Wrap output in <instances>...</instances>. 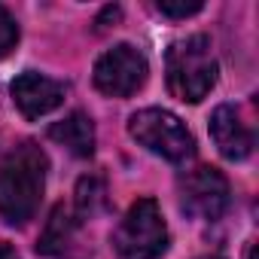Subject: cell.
Listing matches in <instances>:
<instances>
[{"label": "cell", "instance_id": "6da1fadb", "mask_svg": "<svg viewBox=\"0 0 259 259\" xmlns=\"http://www.w3.org/2000/svg\"><path fill=\"white\" fill-rule=\"evenodd\" d=\"M46 186V153L25 141L0 162V217L10 226H25L40 201Z\"/></svg>", "mask_w": 259, "mask_h": 259}, {"label": "cell", "instance_id": "7a4b0ae2", "mask_svg": "<svg viewBox=\"0 0 259 259\" xmlns=\"http://www.w3.org/2000/svg\"><path fill=\"white\" fill-rule=\"evenodd\" d=\"M217 58L204 34L177 40L168 49V89L183 104H198L217 85Z\"/></svg>", "mask_w": 259, "mask_h": 259}, {"label": "cell", "instance_id": "3957f363", "mask_svg": "<svg viewBox=\"0 0 259 259\" xmlns=\"http://www.w3.org/2000/svg\"><path fill=\"white\" fill-rule=\"evenodd\" d=\"M113 247L119 259H159L168 250V226L156 198H138L122 217Z\"/></svg>", "mask_w": 259, "mask_h": 259}, {"label": "cell", "instance_id": "277c9868", "mask_svg": "<svg viewBox=\"0 0 259 259\" xmlns=\"http://www.w3.org/2000/svg\"><path fill=\"white\" fill-rule=\"evenodd\" d=\"M128 135H132L141 147H147L150 153L162 156L171 165H183L195 153V141L189 135V128L174 113H168L162 107L138 110L132 119H128Z\"/></svg>", "mask_w": 259, "mask_h": 259}, {"label": "cell", "instance_id": "5b68a950", "mask_svg": "<svg viewBox=\"0 0 259 259\" xmlns=\"http://www.w3.org/2000/svg\"><path fill=\"white\" fill-rule=\"evenodd\" d=\"M147 58L141 49L119 43L95 61V89L110 98H128L147 82Z\"/></svg>", "mask_w": 259, "mask_h": 259}, {"label": "cell", "instance_id": "8992f818", "mask_svg": "<svg viewBox=\"0 0 259 259\" xmlns=\"http://www.w3.org/2000/svg\"><path fill=\"white\" fill-rule=\"evenodd\" d=\"M229 201H232L229 180L217 168L201 165L180 180V204L186 213L198 220H220L229 210Z\"/></svg>", "mask_w": 259, "mask_h": 259}, {"label": "cell", "instance_id": "52a82bcc", "mask_svg": "<svg viewBox=\"0 0 259 259\" xmlns=\"http://www.w3.org/2000/svg\"><path fill=\"white\" fill-rule=\"evenodd\" d=\"M64 95H67L64 82H58L52 76H43L37 70H25L13 82V101H16V107L22 110L25 119H40V116L52 113L55 107L64 104Z\"/></svg>", "mask_w": 259, "mask_h": 259}, {"label": "cell", "instance_id": "ba28073f", "mask_svg": "<svg viewBox=\"0 0 259 259\" xmlns=\"http://www.w3.org/2000/svg\"><path fill=\"white\" fill-rule=\"evenodd\" d=\"M210 138L217 144V150L232 159V162H241L253 153V135L250 128L241 122V113L232 107V104H220L210 116Z\"/></svg>", "mask_w": 259, "mask_h": 259}, {"label": "cell", "instance_id": "9c48e42d", "mask_svg": "<svg viewBox=\"0 0 259 259\" xmlns=\"http://www.w3.org/2000/svg\"><path fill=\"white\" fill-rule=\"evenodd\" d=\"M49 138L61 144L67 153H73L76 159H89L95 153V125L82 110H73L61 122H55L49 128Z\"/></svg>", "mask_w": 259, "mask_h": 259}, {"label": "cell", "instance_id": "30bf717a", "mask_svg": "<svg viewBox=\"0 0 259 259\" xmlns=\"http://www.w3.org/2000/svg\"><path fill=\"white\" fill-rule=\"evenodd\" d=\"M73 229H76V217H73V210L64 207V204H58V207L52 210V217L46 220V229H43V235H40V241H37V253H43V256H55V253H61V250L67 247Z\"/></svg>", "mask_w": 259, "mask_h": 259}, {"label": "cell", "instance_id": "8fae6325", "mask_svg": "<svg viewBox=\"0 0 259 259\" xmlns=\"http://www.w3.org/2000/svg\"><path fill=\"white\" fill-rule=\"evenodd\" d=\"M107 207V189H104V180L89 174L79 180L76 186V213L85 220V217H95Z\"/></svg>", "mask_w": 259, "mask_h": 259}, {"label": "cell", "instance_id": "7c38bea8", "mask_svg": "<svg viewBox=\"0 0 259 259\" xmlns=\"http://www.w3.org/2000/svg\"><path fill=\"white\" fill-rule=\"evenodd\" d=\"M16 43H19V25L7 13V7H0V58H4L10 49H16Z\"/></svg>", "mask_w": 259, "mask_h": 259}, {"label": "cell", "instance_id": "4fadbf2b", "mask_svg": "<svg viewBox=\"0 0 259 259\" xmlns=\"http://www.w3.org/2000/svg\"><path fill=\"white\" fill-rule=\"evenodd\" d=\"M201 7L204 4H156V10L162 13V16H168V19H189V16H195V13H201Z\"/></svg>", "mask_w": 259, "mask_h": 259}, {"label": "cell", "instance_id": "5bb4252c", "mask_svg": "<svg viewBox=\"0 0 259 259\" xmlns=\"http://www.w3.org/2000/svg\"><path fill=\"white\" fill-rule=\"evenodd\" d=\"M0 259H19L16 247H13V244H7V241H0Z\"/></svg>", "mask_w": 259, "mask_h": 259}, {"label": "cell", "instance_id": "9a60e30c", "mask_svg": "<svg viewBox=\"0 0 259 259\" xmlns=\"http://www.w3.org/2000/svg\"><path fill=\"white\" fill-rule=\"evenodd\" d=\"M204 259H220V256H204Z\"/></svg>", "mask_w": 259, "mask_h": 259}]
</instances>
